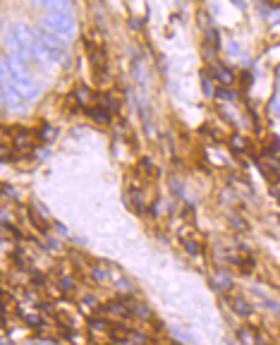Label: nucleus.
Listing matches in <instances>:
<instances>
[{
	"instance_id": "1",
	"label": "nucleus",
	"mask_w": 280,
	"mask_h": 345,
	"mask_svg": "<svg viewBox=\"0 0 280 345\" xmlns=\"http://www.w3.org/2000/svg\"><path fill=\"white\" fill-rule=\"evenodd\" d=\"M86 56L91 63V72L96 84H106L108 74H110V65H108V51L101 41H91L86 39Z\"/></svg>"
},
{
	"instance_id": "2",
	"label": "nucleus",
	"mask_w": 280,
	"mask_h": 345,
	"mask_svg": "<svg viewBox=\"0 0 280 345\" xmlns=\"http://www.w3.org/2000/svg\"><path fill=\"white\" fill-rule=\"evenodd\" d=\"M5 144L14 153H29L36 144V132L31 130H14V135H5Z\"/></svg>"
},
{
	"instance_id": "3",
	"label": "nucleus",
	"mask_w": 280,
	"mask_h": 345,
	"mask_svg": "<svg viewBox=\"0 0 280 345\" xmlns=\"http://www.w3.org/2000/svg\"><path fill=\"white\" fill-rule=\"evenodd\" d=\"M132 300H127V297H118V300H110L106 302L101 309H98V314L106 319H127L132 314Z\"/></svg>"
},
{
	"instance_id": "4",
	"label": "nucleus",
	"mask_w": 280,
	"mask_h": 345,
	"mask_svg": "<svg viewBox=\"0 0 280 345\" xmlns=\"http://www.w3.org/2000/svg\"><path fill=\"white\" fill-rule=\"evenodd\" d=\"M180 242H182V247H185L189 254H199V252H204V237H201L194 228H185V230L180 233Z\"/></svg>"
},
{
	"instance_id": "5",
	"label": "nucleus",
	"mask_w": 280,
	"mask_h": 345,
	"mask_svg": "<svg viewBox=\"0 0 280 345\" xmlns=\"http://www.w3.org/2000/svg\"><path fill=\"white\" fill-rule=\"evenodd\" d=\"M29 221H31V225H34V228H36V230H39L41 235H46L48 233V228H51V223H48V218H46V216H43V213H41L39 208L34 207V204H31V207H29Z\"/></svg>"
},
{
	"instance_id": "6",
	"label": "nucleus",
	"mask_w": 280,
	"mask_h": 345,
	"mask_svg": "<svg viewBox=\"0 0 280 345\" xmlns=\"http://www.w3.org/2000/svg\"><path fill=\"white\" fill-rule=\"evenodd\" d=\"M108 338H110L113 343H125V341L132 338V331H130V326H125V324H113Z\"/></svg>"
},
{
	"instance_id": "7",
	"label": "nucleus",
	"mask_w": 280,
	"mask_h": 345,
	"mask_svg": "<svg viewBox=\"0 0 280 345\" xmlns=\"http://www.w3.org/2000/svg\"><path fill=\"white\" fill-rule=\"evenodd\" d=\"M211 74H213L215 82L223 84V86H227V84L235 82V74H232V69L223 68V65H211Z\"/></svg>"
},
{
	"instance_id": "8",
	"label": "nucleus",
	"mask_w": 280,
	"mask_h": 345,
	"mask_svg": "<svg viewBox=\"0 0 280 345\" xmlns=\"http://www.w3.org/2000/svg\"><path fill=\"white\" fill-rule=\"evenodd\" d=\"M137 175H139V178H144V180L156 178V166H153V161H151L148 156L139 158V163H137Z\"/></svg>"
},
{
	"instance_id": "9",
	"label": "nucleus",
	"mask_w": 280,
	"mask_h": 345,
	"mask_svg": "<svg viewBox=\"0 0 280 345\" xmlns=\"http://www.w3.org/2000/svg\"><path fill=\"white\" fill-rule=\"evenodd\" d=\"M230 304H232V309H235L240 317H249V314H252V304L247 302L244 297H230Z\"/></svg>"
},
{
	"instance_id": "10",
	"label": "nucleus",
	"mask_w": 280,
	"mask_h": 345,
	"mask_svg": "<svg viewBox=\"0 0 280 345\" xmlns=\"http://www.w3.org/2000/svg\"><path fill=\"white\" fill-rule=\"evenodd\" d=\"M230 146H232V151H247L249 149V141L242 137V135H230Z\"/></svg>"
},
{
	"instance_id": "11",
	"label": "nucleus",
	"mask_w": 280,
	"mask_h": 345,
	"mask_svg": "<svg viewBox=\"0 0 280 345\" xmlns=\"http://www.w3.org/2000/svg\"><path fill=\"white\" fill-rule=\"evenodd\" d=\"M132 314L141 319H151V309H148L146 304H132Z\"/></svg>"
},
{
	"instance_id": "12",
	"label": "nucleus",
	"mask_w": 280,
	"mask_h": 345,
	"mask_svg": "<svg viewBox=\"0 0 280 345\" xmlns=\"http://www.w3.org/2000/svg\"><path fill=\"white\" fill-rule=\"evenodd\" d=\"M22 319L27 321L29 326H41V317L36 312H29V314H22Z\"/></svg>"
},
{
	"instance_id": "13",
	"label": "nucleus",
	"mask_w": 280,
	"mask_h": 345,
	"mask_svg": "<svg viewBox=\"0 0 280 345\" xmlns=\"http://www.w3.org/2000/svg\"><path fill=\"white\" fill-rule=\"evenodd\" d=\"M232 264H237L242 271H252V266H254L252 259H240V257H235V259H232Z\"/></svg>"
},
{
	"instance_id": "14",
	"label": "nucleus",
	"mask_w": 280,
	"mask_h": 345,
	"mask_svg": "<svg viewBox=\"0 0 280 345\" xmlns=\"http://www.w3.org/2000/svg\"><path fill=\"white\" fill-rule=\"evenodd\" d=\"M271 192H273V197H276V199H280V178L271 182Z\"/></svg>"
},
{
	"instance_id": "15",
	"label": "nucleus",
	"mask_w": 280,
	"mask_h": 345,
	"mask_svg": "<svg viewBox=\"0 0 280 345\" xmlns=\"http://www.w3.org/2000/svg\"><path fill=\"white\" fill-rule=\"evenodd\" d=\"M254 345H273L271 341H264V336H259L256 333V341H254Z\"/></svg>"
},
{
	"instance_id": "16",
	"label": "nucleus",
	"mask_w": 280,
	"mask_h": 345,
	"mask_svg": "<svg viewBox=\"0 0 280 345\" xmlns=\"http://www.w3.org/2000/svg\"><path fill=\"white\" fill-rule=\"evenodd\" d=\"M106 345H108V343H106Z\"/></svg>"
}]
</instances>
